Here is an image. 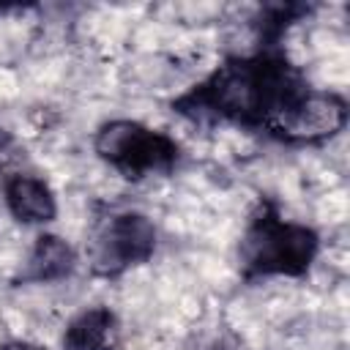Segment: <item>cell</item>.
I'll return each instance as SVG.
<instances>
[{"mask_svg": "<svg viewBox=\"0 0 350 350\" xmlns=\"http://www.w3.org/2000/svg\"><path fill=\"white\" fill-rule=\"evenodd\" d=\"M304 74L279 52L262 49L252 57H232L189 93L172 101V109L191 120H227L246 129L273 131L293 107L309 93Z\"/></svg>", "mask_w": 350, "mask_h": 350, "instance_id": "1", "label": "cell"}, {"mask_svg": "<svg viewBox=\"0 0 350 350\" xmlns=\"http://www.w3.org/2000/svg\"><path fill=\"white\" fill-rule=\"evenodd\" d=\"M320 252L312 227L287 221L273 205H260L241 241L246 276H304Z\"/></svg>", "mask_w": 350, "mask_h": 350, "instance_id": "2", "label": "cell"}, {"mask_svg": "<svg viewBox=\"0 0 350 350\" xmlns=\"http://www.w3.org/2000/svg\"><path fill=\"white\" fill-rule=\"evenodd\" d=\"M93 148L123 178L139 180L148 175L170 172L180 159V145L156 129L137 120H109L96 131Z\"/></svg>", "mask_w": 350, "mask_h": 350, "instance_id": "3", "label": "cell"}, {"mask_svg": "<svg viewBox=\"0 0 350 350\" xmlns=\"http://www.w3.org/2000/svg\"><path fill=\"white\" fill-rule=\"evenodd\" d=\"M156 252V227L145 213L126 211L115 213L96 238L93 260L104 276L123 273L126 268L142 265Z\"/></svg>", "mask_w": 350, "mask_h": 350, "instance_id": "4", "label": "cell"}, {"mask_svg": "<svg viewBox=\"0 0 350 350\" xmlns=\"http://www.w3.org/2000/svg\"><path fill=\"white\" fill-rule=\"evenodd\" d=\"M345 123H347V101L339 93L309 90L271 134H276L284 142H320L339 134Z\"/></svg>", "mask_w": 350, "mask_h": 350, "instance_id": "5", "label": "cell"}, {"mask_svg": "<svg viewBox=\"0 0 350 350\" xmlns=\"http://www.w3.org/2000/svg\"><path fill=\"white\" fill-rule=\"evenodd\" d=\"M5 205L19 224H46L57 216L55 191L44 178L36 175H11L3 189Z\"/></svg>", "mask_w": 350, "mask_h": 350, "instance_id": "6", "label": "cell"}, {"mask_svg": "<svg viewBox=\"0 0 350 350\" xmlns=\"http://www.w3.org/2000/svg\"><path fill=\"white\" fill-rule=\"evenodd\" d=\"M118 339V314L107 306H93L68 323V328L63 331V350H115Z\"/></svg>", "mask_w": 350, "mask_h": 350, "instance_id": "7", "label": "cell"}, {"mask_svg": "<svg viewBox=\"0 0 350 350\" xmlns=\"http://www.w3.org/2000/svg\"><path fill=\"white\" fill-rule=\"evenodd\" d=\"M77 268V252L60 235L44 232L36 238L33 252L25 262L22 282H57Z\"/></svg>", "mask_w": 350, "mask_h": 350, "instance_id": "8", "label": "cell"}, {"mask_svg": "<svg viewBox=\"0 0 350 350\" xmlns=\"http://www.w3.org/2000/svg\"><path fill=\"white\" fill-rule=\"evenodd\" d=\"M3 350H33V347H27V345H8V347H3Z\"/></svg>", "mask_w": 350, "mask_h": 350, "instance_id": "9", "label": "cell"}]
</instances>
